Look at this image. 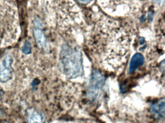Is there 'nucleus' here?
<instances>
[{
	"mask_svg": "<svg viewBox=\"0 0 165 123\" xmlns=\"http://www.w3.org/2000/svg\"><path fill=\"white\" fill-rule=\"evenodd\" d=\"M130 43V35L124 27L118 22L106 19L96 25L88 45L100 64L115 69L125 63Z\"/></svg>",
	"mask_w": 165,
	"mask_h": 123,
	"instance_id": "1",
	"label": "nucleus"
},
{
	"mask_svg": "<svg viewBox=\"0 0 165 123\" xmlns=\"http://www.w3.org/2000/svg\"><path fill=\"white\" fill-rule=\"evenodd\" d=\"M103 9L113 15H129L139 8L140 4L136 0H99Z\"/></svg>",
	"mask_w": 165,
	"mask_h": 123,
	"instance_id": "3",
	"label": "nucleus"
},
{
	"mask_svg": "<svg viewBox=\"0 0 165 123\" xmlns=\"http://www.w3.org/2000/svg\"><path fill=\"white\" fill-rule=\"evenodd\" d=\"M13 58L10 55H6L0 62V81L6 82L11 79L12 76V65Z\"/></svg>",
	"mask_w": 165,
	"mask_h": 123,
	"instance_id": "5",
	"label": "nucleus"
},
{
	"mask_svg": "<svg viewBox=\"0 0 165 123\" xmlns=\"http://www.w3.org/2000/svg\"><path fill=\"white\" fill-rule=\"evenodd\" d=\"M60 63L62 72L68 78H76L83 74L82 54L76 49L63 46L60 53Z\"/></svg>",
	"mask_w": 165,
	"mask_h": 123,
	"instance_id": "2",
	"label": "nucleus"
},
{
	"mask_svg": "<svg viewBox=\"0 0 165 123\" xmlns=\"http://www.w3.org/2000/svg\"><path fill=\"white\" fill-rule=\"evenodd\" d=\"M27 123H43L42 116L35 111H30L28 112Z\"/></svg>",
	"mask_w": 165,
	"mask_h": 123,
	"instance_id": "9",
	"label": "nucleus"
},
{
	"mask_svg": "<svg viewBox=\"0 0 165 123\" xmlns=\"http://www.w3.org/2000/svg\"><path fill=\"white\" fill-rule=\"evenodd\" d=\"M31 45L29 42H26L22 48V51L25 54H30L31 53Z\"/></svg>",
	"mask_w": 165,
	"mask_h": 123,
	"instance_id": "10",
	"label": "nucleus"
},
{
	"mask_svg": "<svg viewBox=\"0 0 165 123\" xmlns=\"http://www.w3.org/2000/svg\"><path fill=\"white\" fill-rule=\"evenodd\" d=\"M34 34L35 41L39 46L40 47H45L46 45V39L42 31L39 29H35L34 30Z\"/></svg>",
	"mask_w": 165,
	"mask_h": 123,
	"instance_id": "8",
	"label": "nucleus"
},
{
	"mask_svg": "<svg viewBox=\"0 0 165 123\" xmlns=\"http://www.w3.org/2000/svg\"><path fill=\"white\" fill-rule=\"evenodd\" d=\"M144 63V58L140 53H136L131 60L129 66V73L134 72Z\"/></svg>",
	"mask_w": 165,
	"mask_h": 123,
	"instance_id": "7",
	"label": "nucleus"
},
{
	"mask_svg": "<svg viewBox=\"0 0 165 123\" xmlns=\"http://www.w3.org/2000/svg\"><path fill=\"white\" fill-rule=\"evenodd\" d=\"M151 112L156 118L163 119L165 117V99H161L154 102L151 106Z\"/></svg>",
	"mask_w": 165,
	"mask_h": 123,
	"instance_id": "6",
	"label": "nucleus"
},
{
	"mask_svg": "<svg viewBox=\"0 0 165 123\" xmlns=\"http://www.w3.org/2000/svg\"><path fill=\"white\" fill-rule=\"evenodd\" d=\"M79 1L80 2L86 4V3H89V2L91 1V0H79Z\"/></svg>",
	"mask_w": 165,
	"mask_h": 123,
	"instance_id": "11",
	"label": "nucleus"
},
{
	"mask_svg": "<svg viewBox=\"0 0 165 123\" xmlns=\"http://www.w3.org/2000/svg\"><path fill=\"white\" fill-rule=\"evenodd\" d=\"M105 80V77L102 74L97 70H93L88 89V96L91 100H95L98 97Z\"/></svg>",
	"mask_w": 165,
	"mask_h": 123,
	"instance_id": "4",
	"label": "nucleus"
}]
</instances>
